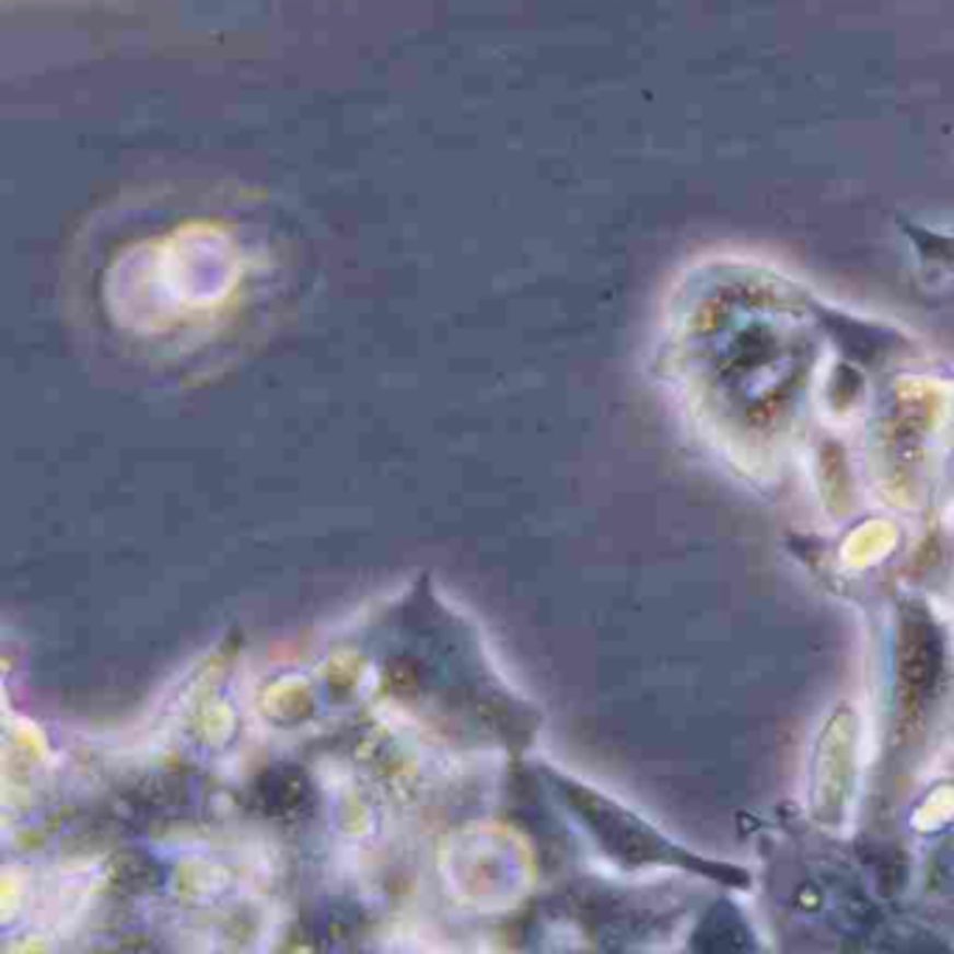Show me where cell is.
Segmentation results:
<instances>
[{"instance_id":"cell-1","label":"cell","mask_w":954,"mask_h":954,"mask_svg":"<svg viewBox=\"0 0 954 954\" xmlns=\"http://www.w3.org/2000/svg\"><path fill=\"white\" fill-rule=\"evenodd\" d=\"M898 230L916 249L918 266L927 275L954 272V235L938 233V230L921 228L910 219H898Z\"/></svg>"}]
</instances>
